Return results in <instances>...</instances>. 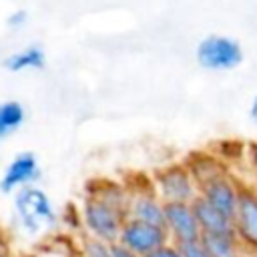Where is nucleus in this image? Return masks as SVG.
<instances>
[{
  "label": "nucleus",
  "instance_id": "20",
  "mask_svg": "<svg viewBox=\"0 0 257 257\" xmlns=\"http://www.w3.org/2000/svg\"><path fill=\"white\" fill-rule=\"evenodd\" d=\"M110 257H139L135 251H131L126 245H122L120 241L110 243Z\"/></svg>",
  "mask_w": 257,
  "mask_h": 257
},
{
  "label": "nucleus",
  "instance_id": "9",
  "mask_svg": "<svg viewBox=\"0 0 257 257\" xmlns=\"http://www.w3.org/2000/svg\"><path fill=\"white\" fill-rule=\"evenodd\" d=\"M38 177H40L38 161L32 153L26 151V153L16 155L8 163V167H6V171L0 179V189L4 193H12L16 189L20 191L24 187H30V183H34Z\"/></svg>",
  "mask_w": 257,
  "mask_h": 257
},
{
  "label": "nucleus",
  "instance_id": "8",
  "mask_svg": "<svg viewBox=\"0 0 257 257\" xmlns=\"http://www.w3.org/2000/svg\"><path fill=\"white\" fill-rule=\"evenodd\" d=\"M235 233L251 255H257V193L251 189L249 183H245L241 201L235 213Z\"/></svg>",
  "mask_w": 257,
  "mask_h": 257
},
{
  "label": "nucleus",
  "instance_id": "7",
  "mask_svg": "<svg viewBox=\"0 0 257 257\" xmlns=\"http://www.w3.org/2000/svg\"><path fill=\"white\" fill-rule=\"evenodd\" d=\"M165 229L177 245L201 241V227L191 203H165Z\"/></svg>",
  "mask_w": 257,
  "mask_h": 257
},
{
  "label": "nucleus",
  "instance_id": "23",
  "mask_svg": "<svg viewBox=\"0 0 257 257\" xmlns=\"http://www.w3.org/2000/svg\"><path fill=\"white\" fill-rule=\"evenodd\" d=\"M249 185H251V189H253V191H255V193H257V181H251V183H249Z\"/></svg>",
  "mask_w": 257,
  "mask_h": 257
},
{
  "label": "nucleus",
  "instance_id": "19",
  "mask_svg": "<svg viewBox=\"0 0 257 257\" xmlns=\"http://www.w3.org/2000/svg\"><path fill=\"white\" fill-rule=\"evenodd\" d=\"M245 161H247V167L253 175L251 181H257V141L249 143L247 145V153H245Z\"/></svg>",
  "mask_w": 257,
  "mask_h": 257
},
{
  "label": "nucleus",
  "instance_id": "21",
  "mask_svg": "<svg viewBox=\"0 0 257 257\" xmlns=\"http://www.w3.org/2000/svg\"><path fill=\"white\" fill-rule=\"evenodd\" d=\"M26 20H28L26 10H16V12H12V14L6 18V24H8L10 28H20V26H22Z\"/></svg>",
  "mask_w": 257,
  "mask_h": 257
},
{
  "label": "nucleus",
  "instance_id": "18",
  "mask_svg": "<svg viewBox=\"0 0 257 257\" xmlns=\"http://www.w3.org/2000/svg\"><path fill=\"white\" fill-rule=\"evenodd\" d=\"M181 251H183V257H211L207 253V249L201 245V241H195V243H185V245H179Z\"/></svg>",
  "mask_w": 257,
  "mask_h": 257
},
{
  "label": "nucleus",
  "instance_id": "4",
  "mask_svg": "<svg viewBox=\"0 0 257 257\" xmlns=\"http://www.w3.org/2000/svg\"><path fill=\"white\" fill-rule=\"evenodd\" d=\"M153 189L163 203H193L199 197V185L187 163H175L157 171Z\"/></svg>",
  "mask_w": 257,
  "mask_h": 257
},
{
  "label": "nucleus",
  "instance_id": "22",
  "mask_svg": "<svg viewBox=\"0 0 257 257\" xmlns=\"http://www.w3.org/2000/svg\"><path fill=\"white\" fill-rule=\"evenodd\" d=\"M247 114H249V120L257 126V94L251 98V102H249V106H247Z\"/></svg>",
  "mask_w": 257,
  "mask_h": 257
},
{
  "label": "nucleus",
  "instance_id": "5",
  "mask_svg": "<svg viewBox=\"0 0 257 257\" xmlns=\"http://www.w3.org/2000/svg\"><path fill=\"white\" fill-rule=\"evenodd\" d=\"M243 187H245V183L239 181L231 171V173H225L221 177H215V179L203 183L199 187V197H203L207 203H211L215 209H219L227 217L235 219Z\"/></svg>",
  "mask_w": 257,
  "mask_h": 257
},
{
  "label": "nucleus",
  "instance_id": "24",
  "mask_svg": "<svg viewBox=\"0 0 257 257\" xmlns=\"http://www.w3.org/2000/svg\"><path fill=\"white\" fill-rule=\"evenodd\" d=\"M0 257H6V255H4V251H0Z\"/></svg>",
  "mask_w": 257,
  "mask_h": 257
},
{
  "label": "nucleus",
  "instance_id": "6",
  "mask_svg": "<svg viewBox=\"0 0 257 257\" xmlns=\"http://www.w3.org/2000/svg\"><path fill=\"white\" fill-rule=\"evenodd\" d=\"M118 241L122 245H126L131 251H135L139 257H145L149 253H153L155 249L171 243V237L167 233L165 227H157V225H149L137 219H126Z\"/></svg>",
  "mask_w": 257,
  "mask_h": 257
},
{
  "label": "nucleus",
  "instance_id": "17",
  "mask_svg": "<svg viewBox=\"0 0 257 257\" xmlns=\"http://www.w3.org/2000/svg\"><path fill=\"white\" fill-rule=\"evenodd\" d=\"M145 257H183V251H181V247L177 243H167V245L155 249L153 253H149Z\"/></svg>",
  "mask_w": 257,
  "mask_h": 257
},
{
  "label": "nucleus",
  "instance_id": "11",
  "mask_svg": "<svg viewBox=\"0 0 257 257\" xmlns=\"http://www.w3.org/2000/svg\"><path fill=\"white\" fill-rule=\"evenodd\" d=\"M191 205H193V211H195V217L199 221L203 235L205 233H233L235 231L233 219L227 217L225 213H221L219 209H215L203 197H197Z\"/></svg>",
  "mask_w": 257,
  "mask_h": 257
},
{
  "label": "nucleus",
  "instance_id": "12",
  "mask_svg": "<svg viewBox=\"0 0 257 257\" xmlns=\"http://www.w3.org/2000/svg\"><path fill=\"white\" fill-rule=\"evenodd\" d=\"M185 163H187V167L191 169V173H193V177H195V181H197L199 187H201L203 183L215 179V177H221V175H225V173H231L229 165H227L221 157L209 155V153H197V155H193V157H191L189 161H185Z\"/></svg>",
  "mask_w": 257,
  "mask_h": 257
},
{
  "label": "nucleus",
  "instance_id": "3",
  "mask_svg": "<svg viewBox=\"0 0 257 257\" xmlns=\"http://www.w3.org/2000/svg\"><path fill=\"white\" fill-rule=\"evenodd\" d=\"M14 209L18 213L20 225L28 235H36L46 227H52L56 223L54 207L44 191L38 187H24L16 193Z\"/></svg>",
  "mask_w": 257,
  "mask_h": 257
},
{
  "label": "nucleus",
  "instance_id": "16",
  "mask_svg": "<svg viewBox=\"0 0 257 257\" xmlns=\"http://www.w3.org/2000/svg\"><path fill=\"white\" fill-rule=\"evenodd\" d=\"M84 257H110V243L100 239H88L84 243Z\"/></svg>",
  "mask_w": 257,
  "mask_h": 257
},
{
  "label": "nucleus",
  "instance_id": "14",
  "mask_svg": "<svg viewBox=\"0 0 257 257\" xmlns=\"http://www.w3.org/2000/svg\"><path fill=\"white\" fill-rule=\"evenodd\" d=\"M44 64H46V54H44L42 46H38V44L24 46L22 50H16L2 60V66L10 72L40 70V68H44Z\"/></svg>",
  "mask_w": 257,
  "mask_h": 257
},
{
  "label": "nucleus",
  "instance_id": "13",
  "mask_svg": "<svg viewBox=\"0 0 257 257\" xmlns=\"http://www.w3.org/2000/svg\"><path fill=\"white\" fill-rule=\"evenodd\" d=\"M201 245L211 257H245V247L241 245L237 233H205L201 235Z\"/></svg>",
  "mask_w": 257,
  "mask_h": 257
},
{
  "label": "nucleus",
  "instance_id": "10",
  "mask_svg": "<svg viewBox=\"0 0 257 257\" xmlns=\"http://www.w3.org/2000/svg\"><path fill=\"white\" fill-rule=\"evenodd\" d=\"M128 219H137L149 225H157V227H165V203L157 197L155 189L139 193L133 197L131 205H128Z\"/></svg>",
  "mask_w": 257,
  "mask_h": 257
},
{
  "label": "nucleus",
  "instance_id": "2",
  "mask_svg": "<svg viewBox=\"0 0 257 257\" xmlns=\"http://www.w3.org/2000/svg\"><path fill=\"white\" fill-rule=\"evenodd\" d=\"M195 58L201 68L211 72H227L241 66L245 52L239 40L225 34H209L199 40Z\"/></svg>",
  "mask_w": 257,
  "mask_h": 257
},
{
  "label": "nucleus",
  "instance_id": "15",
  "mask_svg": "<svg viewBox=\"0 0 257 257\" xmlns=\"http://www.w3.org/2000/svg\"><path fill=\"white\" fill-rule=\"evenodd\" d=\"M24 106L18 100H4L0 102V141H4L8 135L18 131L24 122Z\"/></svg>",
  "mask_w": 257,
  "mask_h": 257
},
{
  "label": "nucleus",
  "instance_id": "1",
  "mask_svg": "<svg viewBox=\"0 0 257 257\" xmlns=\"http://www.w3.org/2000/svg\"><path fill=\"white\" fill-rule=\"evenodd\" d=\"M131 201H124V193L118 191L114 185L108 187L104 193H94L84 201L82 217L84 225L92 233L94 239L104 243L118 241L120 229L124 225V215L128 213Z\"/></svg>",
  "mask_w": 257,
  "mask_h": 257
}]
</instances>
